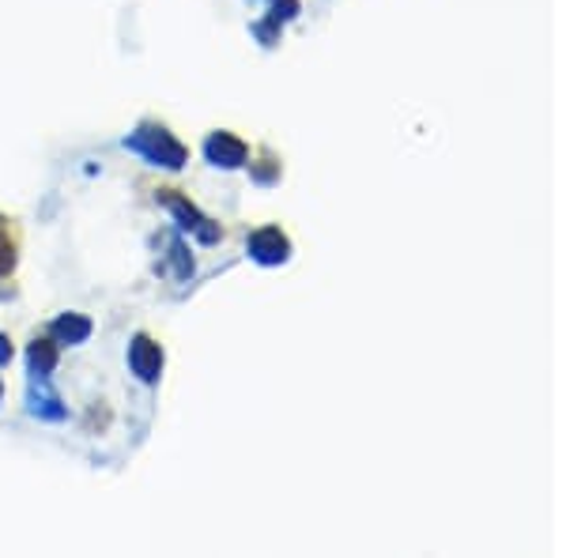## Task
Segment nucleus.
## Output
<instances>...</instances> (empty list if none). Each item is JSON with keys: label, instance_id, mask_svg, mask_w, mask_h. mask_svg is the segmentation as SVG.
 Listing matches in <instances>:
<instances>
[{"label": "nucleus", "instance_id": "f257e3e1", "mask_svg": "<svg viewBox=\"0 0 566 558\" xmlns=\"http://www.w3.org/2000/svg\"><path fill=\"white\" fill-rule=\"evenodd\" d=\"M125 147L133 155H141L144 162H152V167H162V170H182L189 162V147L182 144V140L170 133V129L152 125V121H144L136 133H129Z\"/></svg>", "mask_w": 566, "mask_h": 558}, {"label": "nucleus", "instance_id": "f03ea898", "mask_svg": "<svg viewBox=\"0 0 566 558\" xmlns=\"http://www.w3.org/2000/svg\"><path fill=\"white\" fill-rule=\"evenodd\" d=\"M155 201L162 204V208L170 211V216L178 219V227L182 231H189L196 238V242H204V245H216L219 238H224V231H219V223H212L208 216H204L201 208H196L193 201H189L185 193H178V189H159V196Z\"/></svg>", "mask_w": 566, "mask_h": 558}, {"label": "nucleus", "instance_id": "7ed1b4c3", "mask_svg": "<svg viewBox=\"0 0 566 558\" xmlns=\"http://www.w3.org/2000/svg\"><path fill=\"white\" fill-rule=\"evenodd\" d=\"M204 155H208L212 167L219 170H238L245 159H250V144H245L242 136L227 133V129H219V133H212L204 140Z\"/></svg>", "mask_w": 566, "mask_h": 558}, {"label": "nucleus", "instance_id": "20e7f679", "mask_svg": "<svg viewBox=\"0 0 566 558\" xmlns=\"http://www.w3.org/2000/svg\"><path fill=\"white\" fill-rule=\"evenodd\" d=\"M250 257L257 265H284L291 257V238H287L280 227H261V231L250 234Z\"/></svg>", "mask_w": 566, "mask_h": 558}, {"label": "nucleus", "instance_id": "39448f33", "mask_svg": "<svg viewBox=\"0 0 566 558\" xmlns=\"http://www.w3.org/2000/svg\"><path fill=\"white\" fill-rule=\"evenodd\" d=\"M129 366H133V374L141 377L144 385H155L162 374V348L144 332L133 336V343H129Z\"/></svg>", "mask_w": 566, "mask_h": 558}, {"label": "nucleus", "instance_id": "423d86ee", "mask_svg": "<svg viewBox=\"0 0 566 558\" xmlns=\"http://www.w3.org/2000/svg\"><path fill=\"white\" fill-rule=\"evenodd\" d=\"M31 415L49 418V423H61V418L69 415V408L61 404V397L49 389V377L31 374Z\"/></svg>", "mask_w": 566, "mask_h": 558}, {"label": "nucleus", "instance_id": "0eeeda50", "mask_svg": "<svg viewBox=\"0 0 566 558\" xmlns=\"http://www.w3.org/2000/svg\"><path fill=\"white\" fill-rule=\"evenodd\" d=\"M159 242L167 245V253H162V260H159V272L170 276V279H189V276H193V257H189L182 238H178V234H162Z\"/></svg>", "mask_w": 566, "mask_h": 558}, {"label": "nucleus", "instance_id": "6e6552de", "mask_svg": "<svg viewBox=\"0 0 566 558\" xmlns=\"http://www.w3.org/2000/svg\"><path fill=\"white\" fill-rule=\"evenodd\" d=\"M92 322H87L84 314H61L53 325H49V332H53L57 343H69V348H76V343H84L87 336H92Z\"/></svg>", "mask_w": 566, "mask_h": 558}, {"label": "nucleus", "instance_id": "1a4fd4ad", "mask_svg": "<svg viewBox=\"0 0 566 558\" xmlns=\"http://www.w3.org/2000/svg\"><path fill=\"white\" fill-rule=\"evenodd\" d=\"M27 366L35 377H49L57 371V343L53 340H35L27 348Z\"/></svg>", "mask_w": 566, "mask_h": 558}, {"label": "nucleus", "instance_id": "9d476101", "mask_svg": "<svg viewBox=\"0 0 566 558\" xmlns=\"http://www.w3.org/2000/svg\"><path fill=\"white\" fill-rule=\"evenodd\" d=\"M280 174H284V167H280V159H276V155H261L257 162H250V178L257 185H276L280 182Z\"/></svg>", "mask_w": 566, "mask_h": 558}, {"label": "nucleus", "instance_id": "9b49d317", "mask_svg": "<svg viewBox=\"0 0 566 558\" xmlns=\"http://www.w3.org/2000/svg\"><path fill=\"white\" fill-rule=\"evenodd\" d=\"M15 268V238H12V227H8V219L0 216V279Z\"/></svg>", "mask_w": 566, "mask_h": 558}, {"label": "nucleus", "instance_id": "f8f14e48", "mask_svg": "<svg viewBox=\"0 0 566 558\" xmlns=\"http://www.w3.org/2000/svg\"><path fill=\"white\" fill-rule=\"evenodd\" d=\"M294 15H299V0H273V15H268V20L273 23H284L287 20H294Z\"/></svg>", "mask_w": 566, "mask_h": 558}, {"label": "nucleus", "instance_id": "ddd939ff", "mask_svg": "<svg viewBox=\"0 0 566 558\" xmlns=\"http://www.w3.org/2000/svg\"><path fill=\"white\" fill-rule=\"evenodd\" d=\"M12 355H15V351H12V340H8V336L0 332V366L12 363Z\"/></svg>", "mask_w": 566, "mask_h": 558}, {"label": "nucleus", "instance_id": "4468645a", "mask_svg": "<svg viewBox=\"0 0 566 558\" xmlns=\"http://www.w3.org/2000/svg\"><path fill=\"white\" fill-rule=\"evenodd\" d=\"M0 397H4V381H0Z\"/></svg>", "mask_w": 566, "mask_h": 558}]
</instances>
